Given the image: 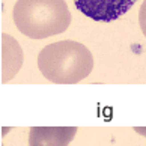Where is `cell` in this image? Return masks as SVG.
Listing matches in <instances>:
<instances>
[{
	"label": "cell",
	"instance_id": "1",
	"mask_svg": "<svg viewBox=\"0 0 146 146\" xmlns=\"http://www.w3.org/2000/svg\"><path fill=\"white\" fill-rule=\"evenodd\" d=\"M38 68L51 83L75 84L90 75L94 56L88 47L77 41H57L39 51Z\"/></svg>",
	"mask_w": 146,
	"mask_h": 146
},
{
	"label": "cell",
	"instance_id": "2",
	"mask_svg": "<svg viewBox=\"0 0 146 146\" xmlns=\"http://www.w3.org/2000/svg\"><path fill=\"white\" fill-rule=\"evenodd\" d=\"M14 23L30 39H44L66 32L71 12L65 0H17Z\"/></svg>",
	"mask_w": 146,
	"mask_h": 146
},
{
	"label": "cell",
	"instance_id": "3",
	"mask_svg": "<svg viewBox=\"0 0 146 146\" xmlns=\"http://www.w3.org/2000/svg\"><path fill=\"white\" fill-rule=\"evenodd\" d=\"M137 0H74L83 15L94 21L110 23L127 14Z\"/></svg>",
	"mask_w": 146,
	"mask_h": 146
},
{
	"label": "cell",
	"instance_id": "4",
	"mask_svg": "<svg viewBox=\"0 0 146 146\" xmlns=\"http://www.w3.org/2000/svg\"><path fill=\"white\" fill-rule=\"evenodd\" d=\"M75 133L74 127H33L29 133V146H69Z\"/></svg>",
	"mask_w": 146,
	"mask_h": 146
},
{
	"label": "cell",
	"instance_id": "5",
	"mask_svg": "<svg viewBox=\"0 0 146 146\" xmlns=\"http://www.w3.org/2000/svg\"><path fill=\"white\" fill-rule=\"evenodd\" d=\"M23 65V50L8 33H2V83H8L18 74Z\"/></svg>",
	"mask_w": 146,
	"mask_h": 146
},
{
	"label": "cell",
	"instance_id": "6",
	"mask_svg": "<svg viewBox=\"0 0 146 146\" xmlns=\"http://www.w3.org/2000/svg\"><path fill=\"white\" fill-rule=\"evenodd\" d=\"M139 24H140V29H142L143 35L146 38V0H143L140 11H139Z\"/></svg>",
	"mask_w": 146,
	"mask_h": 146
},
{
	"label": "cell",
	"instance_id": "7",
	"mask_svg": "<svg viewBox=\"0 0 146 146\" xmlns=\"http://www.w3.org/2000/svg\"><path fill=\"white\" fill-rule=\"evenodd\" d=\"M134 129H136L137 133H140V134H142V136H145V137H146V128H142V127H139V128H134Z\"/></svg>",
	"mask_w": 146,
	"mask_h": 146
}]
</instances>
